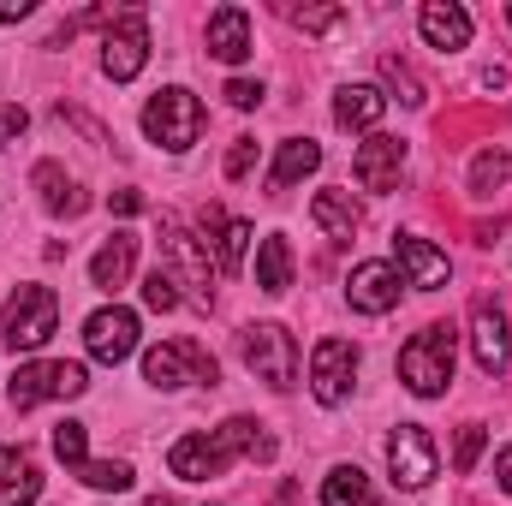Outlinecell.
<instances>
[{
    "label": "cell",
    "mask_w": 512,
    "mask_h": 506,
    "mask_svg": "<svg viewBox=\"0 0 512 506\" xmlns=\"http://www.w3.org/2000/svg\"><path fill=\"white\" fill-rule=\"evenodd\" d=\"M161 256H167L161 268H167L179 286H191V298H203V304L215 298V286H209V251H203L179 221H161Z\"/></svg>",
    "instance_id": "10"
},
{
    "label": "cell",
    "mask_w": 512,
    "mask_h": 506,
    "mask_svg": "<svg viewBox=\"0 0 512 506\" xmlns=\"http://www.w3.org/2000/svg\"><path fill=\"white\" fill-rule=\"evenodd\" d=\"M399 167H405V143H399V137L370 131V137L358 143V161H352V173H358V185H364V191H387V185L399 179Z\"/></svg>",
    "instance_id": "14"
},
{
    "label": "cell",
    "mask_w": 512,
    "mask_h": 506,
    "mask_svg": "<svg viewBox=\"0 0 512 506\" xmlns=\"http://www.w3.org/2000/svg\"><path fill=\"white\" fill-rule=\"evenodd\" d=\"M507 24H512V6H507Z\"/></svg>",
    "instance_id": "42"
},
{
    "label": "cell",
    "mask_w": 512,
    "mask_h": 506,
    "mask_svg": "<svg viewBox=\"0 0 512 506\" xmlns=\"http://www.w3.org/2000/svg\"><path fill=\"white\" fill-rule=\"evenodd\" d=\"M399 381L417 393V399H435V393H447V381H453V328H423L417 340H405V352H399Z\"/></svg>",
    "instance_id": "4"
},
{
    "label": "cell",
    "mask_w": 512,
    "mask_h": 506,
    "mask_svg": "<svg viewBox=\"0 0 512 506\" xmlns=\"http://www.w3.org/2000/svg\"><path fill=\"white\" fill-rule=\"evenodd\" d=\"M382 78L393 84V90H399V102H405V108H423V84H417V78H411V72H405L393 54L382 60Z\"/></svg>",
    "instance_id": "33"
},
{
    "label": "cell",
    "mask_w": 512,
    "mask_h": 506,
    "mask_svg": "<svg viewBox=\"0 0 512 506\" xmlns=\"http://www.w3.org/2000/svg\"><path fill=\"white\" fill-rule=\"evenodd\" d=\"M108 209H114V215H143V197H137V191H114Z\"/></svg>",
    "instance_id": "38"
},
{
    "label": "cell",
    "mask_w": 512,
    "mask_h": 506,
    "mask_svg": "<svg viewBox=\"0 0 512 506\" xmlns=\"http://www.w3.org/2000/svg\"><path fill=\"white\" fill-rule=\"evenodd\" d=\"M131 262H137V233H114L102 251L90 256V286L120 292V286L131 280Z\"/></svg>",
    "instance_id": "22"
},
{
    "label": "cell",
    "mask_w": 512,
    "mask_h": 506,
    "mask_svg": "<svg viewBox=\"0 0 512 506\" xmlns=\"http://www.w3.org/2000/svg\"><path fill=\"white\" fill-rule=\"evenodd\" d=\"M54 328H60V298H54L48 286H18V292L0 304V334H6L12 352H36V346H48Z\"/></svg>",
    "instance_id": "3"
},
{
    "label": "cell",
    "mask_w": 512,
    "mask_h": 506,
    "mask_svg": "<svg viewBox=\"0 0 512 506\" xmlns=\"http://www.w3.org/2000/svg\"><path fill=\"white\" fill-rule=\"evenodd\" d=\"M179 298H185V292H179V280H173L167 268H149V280H143V304L167 316V310H179Z\"/></svg>",
    "instance_id": "31"
},
{
    "label": "cell",
    "mask_w": 512,
    "mask_h": 506,
    "mask_svg": "<svg viewBox=\"0 0 512 506\" xmlns=\"http://www.w3.org/2000/svg\"><path fill=\"white\" fill-rule=\"evenodd\" d=\"M209 54L227 60V66H239V60L251 54V12H245V6L209 12Z\"/></svg>",
    "instance_id": "18"
},
{
    "label": "cell",
    "mask_w": 512,
    "mask_h": 506,
    "mask_svg": "<svg viewBox=\"0 0 512 506\" xmlns=\"http://www.w3.org/2000/svg\"><path fill=\"white\" fill-rule=\"evenodd\" d=\"M24 126H30V114H24L18 102H0V149H6V143H12Z\"/></svg>",
    "instance_id": "36"
},
{
    "label": "cell",
    "mask_w": 512,
    "mask_h": 506,
    "mask_svg": "<svg viewBox=\"0 0 512 506\" xmlns=\"http://www.w3.org/2000/svg\"><path fill=\"white\" fill-rule=\"evenodd\" d=\"M352 376H358V346L352 340H322L310 352V393L322 405H340L352 393Z\"/></svg>",
    "instance_id": "11"
},
{
    "label": "cell",
    "mask_w": 512,
    "mask_h": 506,
    "mask_svg": "<svg viewBox=\"0 0 512 506\" xmlns=\"http://www.w3.org/2000/svg\"><path fill=\"white\" fill-rule=\"evenodd\" d=\"M239 352H245L251 376H256V381H268L274 393L298 387V340H292L280 322H251V328L239 334Z\"/></svg>",
    "instance_id": "5"
},
{
    "label": "cell",
    "mask_w": 512,
    "mask_h": 506,
    "mask_svg": "<svg viewBox=\"0 0 512 506\" xmlns=\"http://www.w3.org/2000/svg\"><path fill=\"white\" fill-rule=\"evenodd\" d=\"M90 489H108V495H120V489H131V465L126 459H90L84 471H78Z\"/></svg>",
    "instance_id": "30"
},
{
    "label": "cell",
    "mask_w": 512,
    "mask_h": 506,
    "mask_svg": "<svg viewBox=\"0 0 512 506\" xmlns=\"http://www.w3.org/2000/svg\"><path fill=\"white\" fill-rule=\"evenodd\" d=\"M36 185H42V203H48L54 215H84V191H78L54 161H42V167H36Z\"/></svg>",
    "instance_id": "26"
},
{
    "label": "cell",
    "mask_w": 512,
    "mask_h": 506,
    "mask_svg": "<svg viewBox=\"0 0 512 506\" xmlns=\"http://www.w3.org/2000/svg\"><path fill=\"white\" fill-rule=\"evenodd\" d=\"M292 18H298L304 30H328V24H340V12H334V6H322V12H292Z\"/></svg>",
    "instance_id": "37"
},
{
    "label": "cell",
    "mask_w": 512,
    "mask_h": 506,
    "mask_svg": "<svg viewBox=\"0 0 512 506\" xmlns=\"http://www.w3.org/2000/svg\"><path fill=\"white\" fill-rule=\"evenodd\" d=\"M387 114V96L376 90V84H346L340 96H334V120L346 131H376Z\"/></svg>",
    "instance_id": "21"
},
{
    "label": "cell",
    "mask_w": 512,
    "mask_h": 506,
    "mask_svg": "<svg viewBox=\"0 0 512 506\" xmlns=\"http://www.w3.org/2000/svg\"><path fill=\"white\" fill-rule=\"evenodd\" d=\"M227 102H233L239 114H251L256 102H262V84H256V78H233V84H227Z\"/></svg>",
    "instance_id": "35"
},
{
    "label": "cell",
    "mask_w": 512,
    "mask_h": 506,
    "mask_svg": "<svg viewBox=\"0 0 512 506\" xmlns=\"http://www.w3.org/2000/svg\"><path fill=\"white\" fill-rule=\"evenodd\" d=\"M239 453H256V459H268L274 453V441L268 435H256L251 417H227L221 429H209V435H179L173 441V453H167V465H173V477L179 483H209V477H221Z\"/></svg>",
    "instance_id": "1"
},
{
    "label": "cell",
    "mask_w": 512,
    "mask_h": 506,
    "mask_svg": "<svg viewBox=\"0 0 512 506\" xmlns=\"http://www.w3.org/2000/svg\"><path fill=\"white\" fill-rule=\"evenodd\" d=\"M256 167V137H239L233 149H227V179H245Z\"/></svg>",
    "instance_id": "34"
},
{
    "label": "cell",
    "mask_w": 512,
    "mask_h": 506,
    "mask_svg": "<svg viewBox=\"0 0 512 506\" xmlns=\"http://www.w3.org/2000/svg\"><path fill=\"white\" fill-rule=\"evenodd\" d=\"M387 471H393V489H405V495H417V489L435 483L441 459H435V441H429L423 423H399L387 435Z\"/></svg>",
    "instance_id": "8"
},
{
    "label": "cell",
    "mask_w": 512,
    "mask_h": 506,
    "mask_svg": "<svg viewBox=\"0 0 512 506\" xmlns=\"http://www.w3.org/2000/svg\"><path fill=\"white\" fill-rule=\"evenodd\" d=\"M393 251H399V274H405V286H417V292H435V286H447V256L435 251L429 239H393Z\"/></svg>",
    "instance_id": "17"
},
{
    "label": "cell",
    "mask_w": 512,
    "mask_h": 506,
    "mask_svg": "<svg viewBox=\"0 0 512 506\" xmlns=\"http://www.w3.org/2000/svg\"><path fill=\"white\" fill-rule=\"evenodd\" d=\"M495 477H501V489H507V495H512V447H507V453H501V465H495Z\"/></svg>",
    "instance_id": "40"
},
{
    "label": "cell",
    "mask_w": 512,
    "mask_h": 506,
    "mask_svg": "<svg viewBox=\"0 0 512 506\" xmlns=\"http://www.w3.org/2000/svg\"><path fill=\"white\" fill-rule=\"evenodd\" d=\"M256 286L274 292V298L292 286V245H286L280 233H268V239L256 245Z\"/></svg>",
    "instance_id": "24"
},
{
    "label": "cell",
    "mask_w": 512,
    "mask_h": 506,
    "mask_svg": "<svg viewBox=\"0 0 512 506\" xmlns=\"http://www.w3.org/2000/svg\"><path fill=\"white\" fill-rule=\"evenodd\" d=\"M507 173H512L507 155H501V149H483V155L471 161V191H477V197H495V191L507 185Z\"/></svg>",
    "instance_id": "27"
},
{
    "label": "cell",
    "mask_w": 512,
    "mask_h": 506,
    "mask_svg": "<svg viewBox=\"0 0 512 506\" xmlns=\"http://www.w3.org/2000/svg\"><path fill=\"white\" fill-rule=\"evenodd\" d=\"M84 346H90L96 364H126L131 352H137V316H131L126 304L96 310V316L84 322Z\"/></svg>",
    "instance_id": "12"
},
{
    "label": "cell",
    "mask_w": 512,
    "mask_h": 506,
    "mask_svg": "<svg viewBox=\"0 0 512 506\" xmlns=\"http://www.w3.org/2000/svg\"><path fill=\"white\" fill-rule=\"evenodd\" d=\"M149 506H173V501H149Z\"/></svg>",
    "instance_id": "41"
},
{
    "label": "cell",
    "mask_w": 512,
    "mask_h": 506,
    "mask_svg": "<svg viewBox=\"0 0 512 506\" xmlns=\"http://www.w3.org/2000/svg\"><path fill=\"white\" fill-rule=\"evenodd\" d=\"M84 387H90L84 364L54 358V364H24L18 376L6 381V399H12V411H36L42 399H78Z\"/></svg>",
    "instance_id": "7"
},
{
    "label": "cell",
    "mask_w": 512,
    "mask_h": 506,
    "mask_svg": "<svg viewBox=\"0 0 512 506\" xmlns=\"http://www.w3.org/2000/svg\"><path fill=\"white\" fill-rule=\"evenodd\" d=\"M30 12V0H0V24H18Z\"/></svg>",
    "instance_id": "39"
},
{
    "label": "cell",
    "mask_w": 512,
    "mask_h": 506,
    "mask_svg": "<svg viewBox=\"0 0 512 506\" xmlns=\"http://www.w3.org/2000/svg\"><path fill=\"white\" fill-rule=\"evenodd\" d=\"M471 352H477V370L483 376H501L507 370V316L495 304H477V316H471Z\"/></svg>",
    "instance_id": "16"
},
{
    "label": "cell",
    "mask_w": 512,
    "mask_h": 506,
    "mask_svg": "<svg viewBox=\"0 0 512 506\" xmlns=\"http://www.w3.org/2000/svg\"><path fill=\"white\" fill-rule=\"evenodd\" d=\"M54 459L66 471H84L90 465V441H84V423H54Z\"/></svg>",
    "instance_id": "29"
},
{
    "label": "cell",
    "mask_w": 512,
    "mask_h": 506,
    "mask_svg": "<svg viewBox=\"0 0 512 506\" xmlns=\"http://www.w3.org/2000/svg\"><path fill=\"white\" fill-rule=\"evenodd\" d=\"M143 60H149V24L137 6H120V18L108 24V42H102V72L114 84H131L143 72Z\"/></svg>",
    "instance_id": "9"
},
{
    "label": "cell",
    "mask_w": 512,
    "mask_h": 506,
    "mask_svg": "<svg viewBox=\"0 0 512 506\" xmlns=\"http://www.w3.org/2000/svg\"><path fill=\"white\" fill-rule=\"evenodd\" d=\"M417 30H423V42H429V48H441V54L471 48V12H465V6H453V0H429V6L417 12Z\"/></svg>",
    "instance_id": "15"
},
{
    "label": "cell",
    "mask_w": 512,
    "mask_h": 506,
    "mask_svg": "<svg viewBox=\"0 0 512 506\" xmlns=\"http://www.w3.org/2000/svg\"><path fill=\"white\" fill-rule=\"evenodd\" d=\"M42 471L24 447H0V506H36Z\"/></svg>",
    "instance_id": "19"
},
{
    "label": "cell",
    "mask_w": 512,
    "mask_h": 506,
    "mask_svg": "<svg viewBox=\"0 0 512 506\" xmlns=\"http://www.w3.org/2000/svg\"><path fill=\"white\" fill-rule=\"evenodd\" d=\"M316 167H322V143H316V137H286L280 155H274V167H268V185L286 191V185H298V179L316 173Z\"/></svg>",
    "instance_id": "23"
},
{
    "label": "cell",
    "mask_w": 512,
    "mask_h": 506,
    "mask_svg": "<svg viewBox=\"0 0 512 506\" xmlns=\"http://www.w3.org/2000/svg\"><path fill=\"white\" fill-rule=\"evenodd\" d=\"M143 381L161 387V393H179V387H215V358L197 346V340H167V346H149L143 358Z\"/></svg>",
    "instance_id": "6"
},
{
    "label": "cell",
    "mask_w": 512,
    "mask_h": 506,
    "mask_svg": "<svg viewBox=\"0 0 512 506\" xmlns=\"http://www.w3.org/2000/svg\"><path fill=\"white\" fill-rule=\"evenodd\" d=\"M399 268L393 262H358L352 268V280H346V304L352 310H364V316H387L393 304H399Z\"/></svg>",
    "instance_id": "13"
},
{
    "label": "cell",
    "mask_w": 512,
    "mask_h": 506,
    "mask_svg": "<svg viewBox=\"0 0 512 506\" xmlns=\"http://www.w3.org/2000/svg\"><path fill=\"white\" fill-rule=\"evenodd\" d=\"M322 506H370V477L358 465H334L322 477Z\"/></svg>",
    "instance_id": "25"
},
{
    "label": "cell",
    "mask_w": 512,
    "mask_h": 506,
    "mask_svg": "<svg viewBox=\"0 0 512 506\" xmlns=\"http://www.w3.org/2000/svg\"><path fill=\"white\" fill-rule=\"evenodd\" d=\"M143 137L161 143L167 155H185V149L203 137V102H197L185 84H167V90L149 96V108H143Z\"/></svg>",
    "instance_id": "2"
},
{
    "label": "cell",
    "mask_w": 512,
    "mask_h": 506,
    "mask_svg": "<svg viewBox=\"0 0 512 506\" xmlns=\"http://www.w3.org/2000/svg\"><path fill=\"white\" fill-rule=\"evenodd\" d=\"M483 441H489V429H483V423H465V429H459V453H453V471H459V477H471V471H477Z\"/></svg>",
    "instance_id": "32"
},
{
    "label": "cell",
    "mask_w": 512,
    "mask_h": 506,
    "mask_svg": "<svg viewBox=\"0 0 512 506\" xmlns=\"http://www.w3.org/2000/svg\"><path fill=\"white\" fill-rule=\"evenodd\" d=\"M245 245H251V221H227L221 239H215V262H221V274H239V268H245Z\"/></svg>",
    "instance_id": "28"
},
{
    "label": "cell",
    "mask_w": 512,
    "mask_h": 506,
    "mask_svg": "<svg viewBox=\"0 0 512 506\" xmlns=\"http://www.w3.org/2000/svg\"><path fill=\"white\" fill-rule=\"evenodd\" d=\"M310 221L334 239V245H346L358 227H364V209L352 203V191H316V203H310Z\"/></svg>",
    "instance_id": "20"
}]
</instances>
